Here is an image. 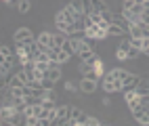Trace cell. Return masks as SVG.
<instances>
[{"instance_id": "cell-26", "label": "cell", "mask_w": 149, "mask_h": 126, "mask_svg": "<svg viewBox=\"0 0 149 126\" xmlns=\"http://www.w3.org/2000/svg\"><path fill=\"white\" fill-rule=\"evenodd\" d=\"M27 126H38L40 124V118H38V116L34 113V116H27V122H25Z\"/></svg>"}, {"instance_id": "cell-10", "label": "cell", "mask_w": 149, "mask_h": 126, "mask_svg": "<svg viewBox=\"0 0 149 126\" xmlns=\"http://www.w3.org/2000/svg\"><path fill=\"white\" fill-rule=\"evenodd\" d=\"M65 40H67V34H65V32H55V34H53V42H51V48H61Z\"/></svg>"}, {"instance_id": "cell-17", "label": "cell", "mask_w": 149, "mask_h": 126, "mask_svg": "<svg viewBox=\"0 0 149 126\" xmlns=\"http://www.w3.org/2000/svg\"><path fill=\"white\" fill-rule=\"evenodd\" d=\"M136 122L143 124V126H149V105H145V109H143V113L136 118Z\"/></svg>"}, {"instance_id": "cell-5", "label": "cell", "mask_w": 149, "mask_h": 126, "mask_svg": "<svg viewBox=\"0 0 149 126\" xmlns=\"http://www.w3.org/2000/svg\"><path fill=\"white\" fill-rule=\"evenodd\" d=\"M76 19H74V15H72V11L65 6V8H61L57 15H55V23H74Z\"/></svg>"}, {"instance_id": "cell-33", "label": "cell", "mask_w": 149, "mask_h": 126, "mask_svg": "<svg viewBox=\"0 0 149 126\" xmlns=\"http://www.w3.org/2000/svg\"><path fill=\"white\" fill-rule=\"evenodd\" d=\"M145 27H147V32H149V23H147V25H145Z\"/></svg>"}, {"instance_id": "cell-25", "label": "cell", "mask_w": 149, "mask_h": 126, "mask_svg": "<svg viewBox=\"0 0 149 126\" xmlns=\"http://www.w3.org/2000/svg\"><path fill=\"white\" fill-rule=\"evenodd\" d=\"M65 90L67 93H80L82 88H80V84H76V82H67L65 84Z\"/></svg>"}, {"instance_id": "cell-22", "label": "cell", "mask_w": 149, "mask_h": 126, "mask_svg": "<svg viewBox=\"0 0 149 126\" xmlns=\"http://www.w3.org/2000/svg\"><path fill=\"white\" fill-rule=\"evenodd\" d=\"M113 17H116V15L109 11V8H105V11L101 13V19H103V21H107V23H113Z\"/></svg>"}, {"instance_id": "cell-19", "label": "cell", "mask_w": 149, "mask_h": 126, "mask_svg": "<svg viewBox=\"0 0 149 126\" xmlns=\"http://www.w3.org/2000/svg\"><path fill=\"white\" fill-rule=\"evenodd\" d=\"M91 2H93V8H95L97 13H103L105 8H107V4L103 2V0H91Z\"/></svg>"}, {"instance_id": "cell-8", "label": "cell", "mask_w": 149, "mask_h": 126, "mask_svg": "<svg viewBox=\"0 0 149 126\" xmlns=\"http://www.w3.org/2000/svg\"><path fill=\"white\" fill-rule=\"evenodd\" d=\"M13 113H15V107H13V105H8V103H4L2 109H0V122H2V124H8V120H11Z\"/></svg>"}, {"instance_id": "cell-13", "label": "cell", "mask_w": 149, "mask_h": 126, "mask_svg": "<svg viewBox=\"0 0 149 126\" xmlns=\"http://www.w3.org/2000/svg\"><path fill=\"white\" fill-rule=\"evenodd\" d=\"M36 40L40 42V44H46V46H51V42H53V32H40L36 36Z\"/></svg>"}, {"instance_id": "cell-2", "label": "cell", "mask_w": 149, "mask_h": 126, "mask_svg": "<svg viewBox=\"0 0 149 126\" xmlns=\"http://www.w3.org/2000/svg\"><path fill=\"white\" fill-rule=\"evenodd\" d=\"M130 32H126L124 34V40L120 42V44H118V51H116V57H118V59H120V61H126L128 59V51H130Z\"/></svg>"}, {"instance_id": "cell-9", "label": "cell", "mask_w": 149, "mask_h": 126, "mask_svg": "<svg viewBox=\"0 0 149 126\" xmlns=\"http://www.w3.org/2000/svg\"><path fill=\"white\" fill-rule=\"evenodd\" d=\"M13 63H15V57H11V59H2V61H0V74H2V78H6V76L11 74Z\"/></svg>"}, {"instance_id": "cell-12", "label": "cell", "mask_w": 149, "mask_h": 126, "mask_svg": "<svg viewBox=\"0 0 149 126\" xmlns=\"http://www.w3.org/2000/svg\"><path fill=\"white\" fill-rule=\"evenodd\" d=\"M136 88V93L141 95V97H145V95H149V80H145V78H141L139 80V84L134 86Z\"/></svg>"}, {"instance_id": "cell-6", "label": "cell", "mask_w": 149, "mask_h": 126, "mask_svg": "<svg viewBox=\"0 0 149 126\" xmlns=\"http://www.w3.org/2000/svg\"><path fill=\"white\" fill-rule=\"evenodd\" d=\"M139 76H134V74H130V72H126L124 74V78H122V82H124V90H130V88H134V86L139 84Z\"/></svg>"}, {"instance_id": "cell-11", "label": "cell", "mask_w": 149, "mask_h": 126, "mask_svg": "<svg viewBox=\"0 0 149 126\" xmlns=\"http://www.w3.org/2000/svg\"><path fill=\"white\" fill-rule=\"evenodd\" d=\"M46 78L51 80L53 84H57L59 80H61V65H59V67H53V70H48V72H46Z\"/></svg>"}, {"instance_id": "cell-32", "label": "cell", "mask_w": 149, "mask_h": 126, "mask_svg": "<svg viewBox=\"0 0 149 126\" xmlns=\"http://www.w3.org/2000/svg\"><path fill=\"white\" fill-rule=\"evenodd\" d=\"M103 122L101 120H99V118H91V124H88V126H101Z\"/></svg>"}, {"instance_id": "cell-23", "label": "cell", "mask_w": 149, "mask_h": 126, "mask_svg": "<svg viewBox=\"0 0 149 126\" xmlns=\"http://www.w3.org/2000/svg\"><path fill=\"white\" fill-rule=\"evenodd\" d=\"M88 124H91V116H88V113H80V118H78V126H88Z\"/></svg>"}, {"instance_id": "cell-18", "label": "cell", "mask_w": 149, "mask_h": 126, "mask_svg": "<svg viewBox=\"0 0 149 126\" xmlns=\"http://www.w3.org/2000/svg\"><path fill=\"white\" fill-rule=\"evenodd\" d=\"M0 57H2V59H11V57H15V55H13V51L6 44H2L0 46Z\"/></svg>"}, {"instance_id": "cell-29", "label": "cell", "mask_w": 149, "mask_h": 126, "mask_svg": "<svg viewBox=\"0 0 149 126\" xmlns=\"http://www.w3.org/2000/svg\"><path fill=\"white\" fill-rule=\"evenodd\" d=\"M139 55H143V51H139V48L130 46V51H128V59H136Z\"/></svg>"}, {"instance_id": "cell-1", "label": "cell", "mask_w": 149, "mask_h": 126, "mask_svg": "<svg viewBox=\"0 0 149 126\" xmlns=\"http://www.w3.org/2000/svg\"><path fill=\"white\" fill-rule=\"evenodd\" d=\"M27 82H29V74H27L25 67H21V72H15V74L11 76L8 86H11V88H17V86H25Z\"/></svg>"}, {"instance_id": "cell-31", "label": "cell", "mask_w": 149, "mask_h": 126, "mask_svg": "<svg viewBox=\"0 0 149 126\" xmlns=\"http://www.w3.org/2000/svg\"><path fill=\"white\" fill-rule=\"evenodd\" d=\"M134 4V0H122V11H130Z\"/></svg>"}, {"instance_id": "cell-34", "label": "cell", "mask_w": 149, "mask_h": 126, "mask_svg": "<svg viewBox=\"0 0 149 126\" xmlns=\"http://www.w3.org/2000/svg\"><path fill=\"white\" fill-rule=\"evenodd\" d=\"M4 2H13V0H4Z\"/></svg>"}, {"instance_id": "cell-3", "label": "cell", "mask_w": 149, "mask_h": 126, "mask_svg": "<svg viewBox=\"0 0 149 126\" xmlns=\"http://www.w3.org/2000/svg\"><path fill=\"white\" fill-rule=\"evenodd\" d=\"M13 40H15V44H27V42H34L36 36L32 34V30H27V27H19L13 34Z\"/></svg>"}, {"instance_id": "cell-21", "label": "cell", "mask_w": 149, "mask_h": 126, "mask_svg": "<svg viewBox=\"0 0 149 126\" xmlns=\"http://www.w3.org/2000/svg\"><path fill=\"white\" fill-rule=\"evenodd\" d=\"M130 13H132V15H139V17H141V15L145 13V4H136V2H134V4H132V8H130Z\"/></svg>"}, {"instance_id": "cell-7", "label": "cell", "mask_w": 149, "mask_h": 126, "mask_svg": "<svg viewBox=\"0 0 149 126\" xmlns=\"http://www.w3.org/2000/svg\"><path fill=\"white\" fill-rule=\"evenodd\" d=\"M80 88H82V93H86V95H93V93L97 90V80H93V78H82Z\"/></svg>"}, {"instance_id": "cell-27", "label": "cell", "mask_w": 149, "mask_h": 126, "mask_svg": "<svg viewBox=\"0 0 149 126\" xmlns=\"http://www.w3.org/2000/svg\"><path fill=\"white\" fill-rule=\"evenodd\" d=\"M84 44H86L88 48H95V46H97V38H93V36H84Z\"/></svg>"}, {"instance_id": "cell-24", "label": "cell", "mask_w": 149, "mask_h": 126, "mask_svg": "<svg viewBox=\"0 0 149 126\" xmlns=\"http://www.w3.org/2000/svg\"><path fill=\"white\" fill-rule=\"evenodd\" d=\"M103 90H105V95L118 93V90H116V84H113V82H105V80H103Z\"/></svg>"}, {"instance_id": "cell-30", "label": "cell", "mask_w": 149, "mask_h": 126, "mask_svg": "<svg viewBox=\"0 0 149 126\" xmlns=\"http://www.w3.org/2000/svg\"><path fill=\"white\" fill-rule=\"evenodd\" d=\"M95 70L101 74V78H103V74H105V67H103V61L99 59V61H95Z\"/></svg>"}, {"instance_id": "cell-28", "label": "cell", "mask_w": 149, "mask_h": 126, "mask_svg": "<svg viewBox=\"0 0 149 126\" xmlns=\"http://www.w3.org/2000/svg\"><path fill=\"white\" fill-rule=\"evenodd\" d=\"M130 44L139 51H143V38H130Z\"/></svg>"}, {"instance_id": "cell-20", "label": "cell", "mask_w": 149, "mask_h": 126, "mask_svg": "<svg viewBox=\"0 0 149 126\" xmlns=\"http://www.w3.org/2000/svg\"><path fill=\"white\" fill-rule=\"evenodd\" d=\"M61 48H63L65 53H69V55H76V53H74V44H72V38H69V36H67V40L63 42V46H61Z\"/></svg>"}, {"instance_id": "cell-16", "label": "cell", "mask_w": 149, "mask_h": 126, "mask_svg": "<svg viewBox=\"0 0 149 126\" xmlns=\"http://www.w3.org/2000/svg\"><path fill=\"white\" fill-rule=\"evenodd\" d=\"M128 32H130V36H132V38H143V34H145V27H141V25L132 23V25H130V30H128Z\"/></svg>"}, {"instance_id": "cell-15", "label": "cell", "mask_w": 149, "mask_h": 126, "mask_svg": "<svg viewBox=\"0 0 149 126\" xmlns=\"http://www.w3.org/2000/svg\"><path fill=\"white\" fill-rule=\"evenodd\" d=\"M29 8H32V2H29V0H17V11L21 15L29 13Z\"/></svg>"}, {"instance_id": "cell-14", "label": "cell", "mask_w": 149, "mask_h": 126, "mask_svg": "<svg viewBox=\"0 0 149 126\" xmlns=\"http://www.w3.org/2000/svg\"><path fill=\"white\" fill-rule=\"evenodd\" d=\"M107 34H109V36H124V34H126V30H124V27H120L118 23H109Z\"/></svg>"}, {"instance_id": "cell-4", "label": "cell", "mask_w": 149, "mask_h": 126, "mask_svg": "<svg viewBox=\"0 0 149 126\" xmlns=\"http://www.w3.org/2000/svg\"><path fill=\"white\" fill-rule=\"evenodd\" d=\"M69 109H72L69 105H57V116L59 118H57V122L53 126H65L69 122Z\"/></svg>"}]
</instances>
